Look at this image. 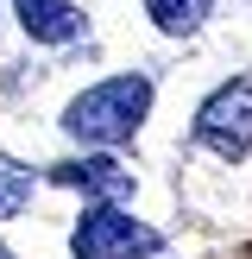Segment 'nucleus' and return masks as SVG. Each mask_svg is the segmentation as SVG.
I'll return each mask as SVG.
<instances>
[{"label":"nucleus","mask_w":252,"mask_h":259,"mask_svg":"<svg viewBox=\"0 0 252 259\" xmlns=\"http://www.w3.org/2000/svg\"><path fill=\"white\" fill-rule=\"evenodd\" d=\"M145 108H151V82L145 76H113V82H95L88 95H76L70 114H63V126L82 146H120V139L139 133Z\"/></svg>","instance_id":"1"},{"label":"nucleus","mask_w":252,"mask_h":259,"mask_svg":"<svg viewBox=\"0 0 252 259\" xmlns=\"http://www.w3.org/2000/svg\"><path fill=\"white\" fill-rule=\"evenodd\" d=\"M70 247H76V259H145V253H158V234L145 222H133L126 209L101 202V209H88L76 222Z\"/></svg>","instance_id":"2"},{"label":"nucleus","mask_w":252,"mask_h":259,"mask_svg":"<svg viewBox=\"0 0 252 259\" xmlns=\"http://www.w3.org/2000/svg\"><path fill=\"white\" fill-rule=\"evenodd\" d=\"M196 139L208 152H221V158H239V152L252 146V82L214 89V95L202 101V114H196Z\"/></svg>","instance_id":"3"},{"label":"nucleus","mask_w":252,"mask_h":259,"mask_svg":"<svg viewBox=\"0 0 252 259\" xmlns=\"http://www.w3.org/2000/svg\"><path fill=\"white\" fill-rule=\"evenodd\" d=\"M57 184H76V190H88V196H101V202L133 196V171H126V164H113V158H82V164H63V171H57Z\"/></svg>","instance_id":"4"},{"label":"nucleus","mask_w":252,"mask_h":259,"mask_svg":"<svg viewBox=\"0 0 252 259\" xmlns=\"http://www.w3.org/2000/svg\"><path fill=\"white\" fill-rule=\"evenodd\" d=\"M13 7H19V25L32 38H44V45H63V38L82 32V13L70 0H13Z\"/></svg>","instance_id":"5"},{"label":"nucleus","mask_w":252,"mask_h":259,"mask_svg":"<svg viewBox=\"0 0 252 259\" xmlns=\"http://www.w3.org/2000/svg\"><path fill=\"white\" fill-rule=\"evenodd\" d=\"M214 0H145V13L164 25V32H196L202 19H208Z\"/></svg>","instance_id":"6"},{"label":"nucleus","mask_w":252,"mask_h":259,"mask_svg":"<svg viewBox=\"0 0 252 259\" xmlns=\"http://www.w3.org/2000/svg\"><path fill=\"white\" fill-rule=\"evenodd\" d=\"M32 202V171L13 158H0V222H13V215Z\"/></svg>","instance_id":"7"},{"label":"nucleus","mask_w":252,"mask_h":259,"mask_svg":"<svg viewBox=\"0 0 252 259\" xmlns=\"http://www.w3.org/2000/svg\"><path fill=\"white\" fill-rule=\"evenodd\" d=\"M0 259H7V247H0Z\"/></svg>","instance_id":"8"}]
</instances>
